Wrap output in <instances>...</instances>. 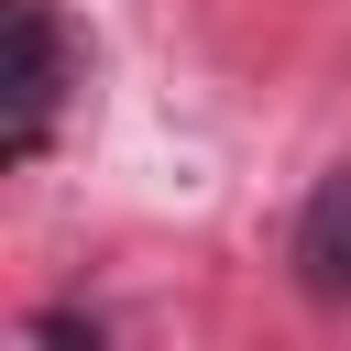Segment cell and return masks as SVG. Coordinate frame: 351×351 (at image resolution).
Returning a JSON list of instances; mask_svg holds the SVG:
<instances>
[{"label":"cell","mask_w":351,"mask_h":351,"mask_svg":"<svg viewBox=\"0 0 351 351\" xmlns=\"http://www.w3.org/2000/svg\"><path fill=\"white\" fill-rule=\"evenodd\" d=\"M77 88V33L55 0H11V165H33L55 143V110Z\"/></svg>","instance_id":"1"},{"label":"cell","mask_w":351,"mask_h":351,"mask_svg":"<svg viewBox=\"0 0 351 351\" xmlns=\"http://www.w3.org/2000/svg\"><path fill=\"white\" fill-rule=\"evenodd\" d=\"M285 285L318 307V318H340L351 307V154L296 197V230H285Z\"/></svg>","instance_id":"2"},{"label":"cell","mask_w":351,"mask_h":351,"mask_svg":"<svg viewBox=\"0 0 351 351\" xmlns=\"http://www.w3.org/2000/svg\"><path fill=\"white\" fill-rule=\"evenodd\" d=\"M22 340H55V351H110V318L99 307H33Z\"/></svg>","instance_id":"3"}]
</instances>
